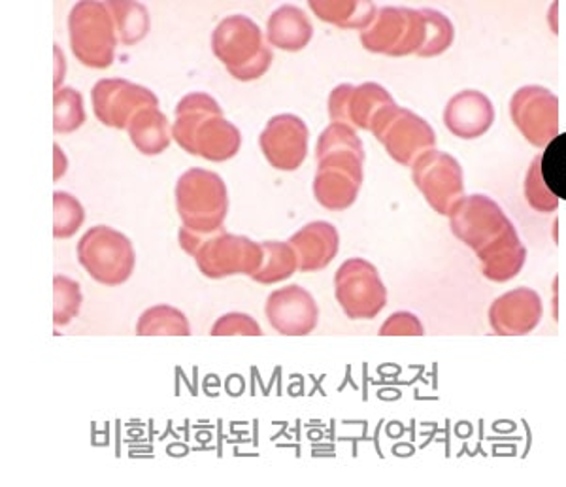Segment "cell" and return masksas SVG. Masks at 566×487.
<instances>
[{
    "mask_svg": "<svg viewBox=\"0 0 566 487\" xmlns=\"http://www.w3.org/2000/svg\"><path fill=\"white\" fill-rule=\"evenodd\" d=\"M82 288L80 283L74 282L72 278L57 274L53 278V323L61 328V325H69L72 320H76V315L82 310Z\"/></svg>",
    "mask_w": 566,
    "mask_h": 487,
    "instance_id": "30",
    "label": "cell"
},
{
    "mask_svg": "<svg viewBox=\"0 0 566 487\" xmlns=\"http://www.w3.org/2000/svg\"><path fill=\"white\" fill-rule=\"evenodd\" d=\"M212 52L239 82H253L271 69L272 52L261 27L248 15H229L212 32Z\"/></svg>",
    "mask_w": 566,
    "mask_h": 487,
    "instance_id": "5",
    "label": "cell"
},
{
    "mask_svg": "<svg viewBox=\"0 0 566 487\" xmlns=\"http://www.w3.org/2000/svg\"><path fill=\"white\" fill-rule=\"evenodd\" d=\"M308 7L325 23L340 27V29H359L360 32L367 31L380 12L374 2H357V0H342V2L312 0Z\"/></svg>",
    "mask_w": 566,
    "mask_h": 487,
    "instance_id": "24",
    "label": "cell"
},
{
    "mask_svg": "<svg viewBox=\"0 0 566 487\" xmlns=\"http://www.w3.org/2000/svg\"><path fill=\"white\" fill-rule=\"evenodd\" d=\"M53 235L55 238H71L84 225L85 210L82 203L71 193H53Z\"/></svg>",
    "mask_w": 566,
    "mask_h": 487,
    "instance_id": "31",
    "label": "cell"
},
{
    "mask_svg": "<svg viewBox=\"0 0 566 487\" xmlns=\"http://www.w3.org/2000/svg\"><path fill=\"white\" fill-rule=\"evenodd\" d=\"M495 123V106L490 96L478 90L459 91L444 108V125L461 141H476L490 133Z\"/></svg>",
    "mask_w": 566,
    "mask_h": 487,
    "instance_id": "19",
    "label": "cell"
},
{
    "mask_svg": "<svg viewBox=\"0 0 566 487\" xmlns=\"http://www.w3.org/2000/svg\"><path fill=\"white\" fill-rule=\"evenodd\" d=\"M542 174L557 199L566 200V133L557 136L542 154Z\"/></svg>",
    "mask_w": 566,
    "mask_h": 487,
    "instance_id": "32",
    "label": "cell"
},
{
    "mask_svg": "<svg viewBox=\"0 0 566 487\" xmlns=\"http://www.w3.org/2000/svg\"><path fill=\"white\" fill-rule=\"evenodd\" d=\"M316 159L317 203L331 213L352 208L365 180V146L355 128L331 123L317 138Z\"/></svg>",
    "mask_w": 566,
    "mask_h": 487,
    "instance_id": "1",
    "label": "cell"
},
{
    "mask_svg": "<svg viewBox=\"0 0 566 487\" xmlns=\"http://www.w3.org/2000/svg\"><path fill=\"white\" fill-rule=\"evenodd\" d=\"M427 39V23L421 10L406 7L381 8L373 25L360 32V44L370 53L387 58L418 55Z\"/></svg>",
    "mask_w": 566,
    "mask_h": 487,
    "instance_id": "8",
    "label": "cell"
},
{
    "mask_svg": "<svg viewBox=\"0 0 566 487\" xmlns=\"http://www.w3.org/2000/svg\"><path fill=\"white\" fill-rule=\"evenodd\" d=\"M74 58L90 69H108L117 50V27L108 2H77L69 15Z\"/></svg>",
    "mask_w": 566,
    "mask_h": 487,
    "instance_id": "6",
    "label": "cell"
},
{
    "mask_svg": "<svg viewBox=\"0 0 566 487\" xmlns=\"http://www.w3.org/2000/svg\"><path fill=\"white\" fill-rule=\"evenodd\" d=\"M544 304L534 289L517 288L499 297L490 307V325L501 336H523L538 328Z\"/></svg>",
    "mask_w": 566,
    "mask_h": 487,
    "instance_id": "18",
    "label": "cell"
},
{
    "mask_svg": "<svg viewBox=\"0 0 566 487\" xmlns=\"http://www.w3.org/2000/svg\"><path fill=\"white\" fill-rule=\"evenodd\" d=\"M397 106L391 93L376 82L342 84L328 95V117L333 123L370 131L387 110Z\"/></svg>",
    "mask_w": 566,
    "mask_h": 487,
    "instance_id": "15",
    "label": "cell"
},
{
    "mask_svg": "<svg viewBox=\"0 0 566 487\" xmlns=\"http://www.w3.org/2000/svg\"><path fill=\"white\" fill-rule=\"evenodd\" d=\"M448 218L453 237L476 253L499 240L514 225L499 203L482 193L459 200Z\"/></svg>",
    "mask_w": 566,
    "mask_h": 487,
    "instance_id": "13",
    "label": "cell"
},
{
    "mask_svg": "<svg viewBox=\"0 0 566 487\" xmlns=\"http://www.w3.org/2000/svg\"><path fill=\"white\" fill-rule=\"evenodd\" d=\"M91 103L98 122L123 131L142 110L159 106V99L154 91L125 77H104L93 85Z\"/></svg>",
    "mask_w": 566,
    "mask_h": 487,
    "instance_id": "14",
    "label": "cell"
},
{
    "mask_svg": "<svg viewBox=\"0 0 566 487\" xmlns=\"http://www.w3.org/2000/svg\"><path fill=\"white\" fill-rule=\"evenodd\" d=\"M424 23H427V39L419 58L431 59L448 52L455 42V27L446 13L438 12L434 8H423Z\"/></svg>",
    "mask_w": 566,
    "mask_h": 487,
    "instance_id": "29",
    "label": "cell"
},
{
    "mask_svg": "<svg viewBox=\"0 0 566 487\" xmlns=\"http://www.w3.org/2000/svg\"><path fill=\"white\" fill-rule=\"evenodd\" d=\"M476 256L482 263L483 276L491 282L504 283L522 272L527 261V248L512 225L499 240L478 251Z\"/></svg>",
    "mask_w": 566,
    "mask_h": 487,
    "instance_id": "21",
    "label": "cell"
},
{
    "mask_svg": "<svg viewBox=\"0 0 566 487\" xmlns=\"http://www.w3.org/2000/svg\"><path fill=\"white\" fill-rule=\"evenodd\" d=\"M525 199L528 206L541 214H552L559 208V199L555 197L554 191L547 187L542 174V155H536L533 163L528 165L527 176H525Z\"/></svg>",
    "mask_w": 566,
    "mask_h": 487,
    "instance_id": "33",
    "label": "cell"
},
{
    "mask_svg": "<svg viewBox=\"0 0 566 487\" xmlns=\"http://www.w3.org/2000/svg\"><path fill=\"white\" fill-rule=\"evenodd\" d=\"M263 265L251 276L253 282L272 286L287 280L298 270V257L290 242H263Z\"/></svg>",
    "mask_w": 566,
    "mask_h": 487,
    "instance_id": "26",
    "label": "cell"
},
{
    "mask_svg": "<svg viewBox=\"0 0 566 487\" xmlns=\"http://www.w3.org/2000/svg\"><path fill=\"white\" fill-rule=\"evenodd\" d=\"M510 116L523 138L546 149L559 136V99L542 85H525L510 99Z\"/></svg>",
    "mask_w": 566,
    "mask_h": 487,
    "instance_id": "12",
    "label": "cell"
},
{
    "mask_svg": "<svg viewBox=\"0 0 566 487\" xmlns=\"http://www.w3.org/2000/svg\"><path fill=\"white\" fill-rule=\"evenodd\" d=\"M178 240L181 250L193 257L200 274L210 280L234 274H248L251 278L263 265V244L253 242L242 235H231L226 229L200 237L181 227Z\"/></svg>",
    "mask_w": 566,
    "mask_h": 487,
    "instance_id": "3",
    "label": "cell"
},
{
    "mask_svg": "<svg viewBox=\"0 0 566 487\" xmlns=\"http://www.w3.org/2000/svg\"><path fill=\"white\" fill-rule=\"evenodd\" d=\"M264 314L271 328L285 336L310 334L319 321L316 299L301 286H285L272 291L266 299Z\"/></svg>",
    "mask_w": 566,
    "mask_h": 487,
    "instance_id": "17",
    "label": "cell"
},
{
    "mask_svg": "<svg viewBox=\"0 0 566 487\" xmlns=\"http://www.w3.org/2000/svg\"><path fill=\"white\" fill-rule=\"evenodd\" d=\"M310 131L295 114H280L269 120L259 136V146L271 167L282 173H293L303 167L308 155Z\"/></svg>",
    "mask_w": 566,
    "mask_h": 487,
    "instance_id": "16",
    "label": "cell"
},
{
    "mask_svg": "<svg viewBox=\"0 0 566 487\" xmlns=\"http://www.w3.org/2000/svg\"><path fill=\"white\" fill-rule=\"evenodd\" d=\"M85 123L84 96L74 87H61L53 95V128L59 135H69Z\"/></svg>",
    "mask_w": 566,
    "mask_h": 487,
    "instance_id": "28",
    "label": "cell"
},
{
    "mask_svg": "<svg viewBox=\"0 0 566 487\" xmlns=\"http://www.w3.org/2000/svg\"><path fill=\"white\" fill-rule=\"evenodd\" d=\"M210 334L213 336H232V334H244V336H259L263 334L261 325L253 320L251 315L242 314V312H231V314L221 315L213 323Z\"/></svg>",
    "mask_w": 566,
    "mask_h": 487,
    "instance_id": "34",
    "label": "cell"
},
{
    "mask_svg": "<svg viewBox=\"0 0 566 487\" xmlns=\"http://www.w3.org/2000/svg\"><path fill=\"white\" fill-rule=\"evenodd\" d=\"M176 210L181 225L195 235L218 232L229 214L226 182L207 168H189L176 184Z\"/></svg>",
    "mask_w": 566,
    "mask_h": 487,
    "instance_id": "4",
    "label": "cell"
},
{
    "mask_svg": "<svg viewBox=\"0 0 566 487\" xmlns=\"http://www.w3.org/2000/svg\"><path fill=\"white\" fill-rule=\"evenodd\" d=\"M172 138L186 154L223 163L239 154L242 135L208 93H189L176 106Z\"/></svg>",
    "mask_w": 566,
    "mask_h": 487,
    "instance_id": "2",
    "label": "cell"
},
{
    "mask_svg": "<svg viewBox=\"0 0 566 487\" xmlns=\"http://www.w3.org/2000/svg\"><path fill=\"white\" fill-rule=\"evenodd\" d=\"M378 141L384 144L392 160L405 167H413L421 155L437 146V133L431 123L418 116L416 112L400 106H392L374 123L370 128Z\"/></svg>",
    "mask_w": 566,
    "mask_h": 487,
    "instance_id": "10",
    "label": "cell"
},
{
    "mask_svg": "<svg viewBox=\"0 0 566 487\" xmlns=\"http://www.w3.org/2000/svg\"><path fill=\"white\" fill-rule=\"evenodd\" d=\"M136 334L140 336H189L191 325L187 315L170 307V304H157L151 307L138 318Z\"/></svg>",
    "mask_w": 566,
    "mask_h": 487,
    "instance_id": "25",
    "label": "cell"
},
{
    "mask_svg": "<svg viewBox=\"0 0 566 487\" xmlns=\"http://www.w3.org/2000/svg\"><path fill=\"white\" fill-rule=\"evenodd\" d=\"M266 37L269 42L282 52H301L314 37V25L306 18L304 10L283 4L271 13Z\"/></svg>",
    "mask_w": 566,
    "mask_h": 487,
    "instance_id": "22",
    "label": "cell"
},
{
    "mask_svg": "<svg viewBox=\"0 0 566 487\" xmlns=\"http://www.w3.org/2000/svg\"><path fill=\"white\" fill-rule=\"evenodd\" d=\"M555 12H557V4H554V7H552V13H554V15ZM552 20H554V31H557V25H555V18H552Z\"/></svg>",
    "mask_w": 566,
    "mask_h": 487,
    "instance_id": "38",
    "label": "cell"
},
{
    "mask_svg": "<svg viewBox=\"0 0 566 487\" xmlns=\"http://www.w3.org/2000/svg\"><path fill=\"white\" fill-rule=\"evenodd\" d=\"M116 21L117 32L125 45H135L146 39L149 31L148 10L138 2H108Z\"/></svg>",
    "mask_w": 566,
    "mask_h": 487,
    "instance_id": "27",
    "label": "cell"
},
{
    "mask_svg": "<svg viewBox=\"0 0 566 487\" xmlns=\"http://www.w3.org/2000/svg\"><path fill=\"white\" fill-rule=\"evenodd\" d=\"M127 133L135 148L144 155L163 154L170 146V142L175 141L168 117L163 114L159 106L142 110L130 122Z\"/></svg>",
    "mask_w": 566,
    "mask_h": 487,
    "instance_id": "23",
    "label": "cell"
},
{
    "mask_svg": "<svg viewBox=\"0 0 566 487\" xmlns=\"http://www.w3.org/2000/svg\"><path fill=\"white\" fill-rule=\"evenodd\" d=\"M298 257L301 272H317L327 269L340 250V235L328 221H312L290 238Z\"/></svg>",
    "mask_w": 566,
    "mask_h": 487,
    "instance_id": "20",
    "label": "cell"
},
{
    "mask_svg": "<svg viewBox=\"0 0 566 487\" xmlns=\"http://www.w3.org/2000/svg\"><path fill=\"white\" fill-rule=\"evenodd\" d=\"M412 180L427 205L440 216H450L459 200L464 199V174L461 163L448 152L431 149L412 167Z\"/></svg>",
    "mask_w": 566,
    "mask_h": 487,
    "instance_id": "11",
    "label": "cell"
},
{
    "mask_svg": "<svg viewBox=\"0 0 566 487\" xmlns=\"http://www.w3.org/2000/svg\"><path fill=\"white\" fill-rule=\"evenodd\" d=\"M381 336H421L423 323L412 312H395L380 328Z\"/></svg>",
    "mask_w": 566,
    "mask_h": 487,
    "instance_id": "35",
    "label": "cell"
},
{
    "mask_svg": "<svg viewBox=\"0 0 566 487\" xmlns=\"http://www.w3.org/2000/svg\"><path fill=\"white\" fill-rule=\"evenodd\" d=\"M77 261L95 282L116 288L133 276L136 253L129 237L108 225H97L80 238Z\"/></svg>",
    "mask_w": 566,
    "mask_h": 487,
    "instance_id": "7",
    "label": "cell"
},
{
    "mask_svg": "<svg viewBox=\"0 0 566 487\" xmlns=\"http://www.w3.org/2000/svg\"><path fill=\"white\" fill-rule=\"evenodd\" d=\"M335 297L349 320H374L386 308V283L370 261L354 257L336 270Z\"/></svg>",
    "mask_w": 566,
    "mask_h": 487,
    "instance_id": "9",
    "label": "cell"
},
{
    "mask_svg": "<svg viewBox=\"0 0 566 487\" xmlns=\"http://www.w3.org/2000/svg\"><path fill=\"white\" fill-rule=\"evenodd\" d=\"M66 165H69V160H66L65 154L61 152L59 144H55V180L66 173Z\"/></svg>",
    "mask_w": 566,
    "mask_h": 487,
    "instance_id": "37",
    "label": "cell"
},
{
    "mask_svg": "<svg viewBox=\"0 0 566 487\" xmlns=\"http://www.w3.org/2000/svg\"><path fill=\"white\" fill-rule=\"evenodd\" d=\"M55 87L61 90V82H63V77L66 74V61L63 59V53H61V48L55 45Z\"/></svg>",
    "mask_w": 566,
    "mask_h": 487,
    "instance_id": "36",
    "label": "cell"
}]
</instances>
